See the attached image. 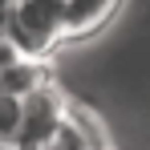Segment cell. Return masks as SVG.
<instances>
[{
	"instance_id": "1",
	"label": "cell",
	"mask_w": 150,
	"mask_h": 150,
	"mask_svg": "<svg viewBox=\"0 0 150 150\" xmlns=\"http://www.w3.org/2000/svg\"><path fill=\"white\" fill-rule=\"evenodd\" d=\"M4 37L33 61H53L65 49V16L57 0H12Z\"/></svg>"
},
{
	"instance_id": "2",
	"label": "cell",
	"mask_w": 150,
	"mask_h": 150,
	"mask_svg": "<svg viewBox=\"0 0 150 150\" xmlns=\"http://www.w3.org/2000/svg\"><path fill=\"white\" fill-rule=\"evenodd\" d=\"M65 118H69V93L57 81L41 85L37 93L25 98V122H21V134L12 138V150H49Z\"/></svg>"
},
{
	"instance_id": "3",
	"label": "cell",
	"mask_w": 150,
	"mask_h": 150,
	"mask_svg": "<svg viewBox=\"0 0 150 150\" xmlns=\"http://www.w3.org/2000/svg\"><path fill=\"white\" fill-rule=\"evenodd\" d=\"M61 16H65V41H85L98 37L101 28L114 21V12L122 8V0H57Z\"/></svg>"
},
{
	"instance_id": "4",
	"label": "cell",
	"mask_w": 150,
	"mask_h": 150,
	"mask_svg": "<svg viewBox=\"0 0 150 150\" xmlns=\"http://www.w3.org/2000/svg\"><path fill=\"white\" fill-rule=\"evenodd\" d=\"M21 122H25V98L0 89V142L4 146H12V138L21 134Z\"/></svg>"
},
{
	"instance_id": "5",
	"label": "cell",
	"mask_w": 150,
	"mask_h": 150,
	"mask_svg": "<svg viewBox=\"0 0 150 150\" xmlns=\"http://www.w3.org/2000/svg\"><path fill=\"white\" fill-rule=\"evenodd\" d=\"M4 25H8V8H0V37H4Z\"/></svg>"
},
{
	"instance_id": "6",
	"label": "cell",
	"mask_w": 150,
	"mask_h": 150,
	"mask_svg": "<svg viewBox=\"0 0 150 150\" xmlns=\"http://www.w3.org/2000/svg\"><path fill=\"white\" fill-rule=\"evenodd\" d=\"M8 4H12V0H0V8H8Z\"/></svg>"
},
{
	"instance_id": "7",
	"label": "cell",
	"mask_w": 150,
	"mask_h": 150,
	"mask_svg": "<svg viewBox=\"0 0 150 150\" xmlns=\"http://www.w3.org/2000/svg\"><path fill=\"white\" fill-rule=\"evenodd\" d=\"M0 150H4V142H0Z\"/></svg>"
}]
</instances>
